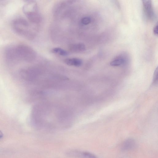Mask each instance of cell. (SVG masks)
Listing matches in <instances>:
<instances>
[{
    "label": "cell",
    "instance_id": "cell-1",
    "mask_svg": "<svg viewBox=\"0 0 158 158\" xmlns=\"http://www.w3.org/2000/svg\"><path fill=\"white\" fill-rule=\"evenodd\" d=\"M6 58L11 61L23 60L31 61L35 58L36 53L30 47L24 44L12 45L5 51Z\"/></svg>",
    "mask_w": 158,
    "mask_h": 158
},
{
    "label": "cell",
    "instance_id": "cell-2",
    "mask_svg": "<svg viewBox=\"0 0 158 158\" xmlns=\"http://www.w3.org/2000/svg\"><path fill=\"white\" fill-rule=\"evenodd\" d=\"M29 27L28 22L23 19H16L12 23V27L14 31L20 35L28 38H31L32 36Z\"/></svg>",
    "mask_w": 158,
    "mask_h": 158
},
{
    "label": "cell",
    "instance_id": "cell-3",
    "mask_svg": "<svg viewBox=\"0 0 158 158\" xmlns=\"http://www.w3.org/2000/svg\"><path fill=\"white\" fill-rule=\"evenodd\" d=\"M23 11L27 19L39 14L37 4L33 1H29L25 3L23 6Z\"/></svg>",
    "mask_w": 158,
    "mask_h": 158
},
{
    "label": "cell",
    "instance_id": "cell-4",
    "mask_svg": "<svg viewBox=\"0 0 158 158\" xmlns=\"http://www.w3.org/2000/svg\"><path fill=\"white\" fill-rule=\"evenodd\" d=\"M144 13L149 19H153L154 17V13L152 7V1L149 0L142 1Z\"/></svg>",
    "mask_w": 158,
    "mask_h": 158
},
{
    "label": "cell",
    "instance_id": "cell-5",
    "mask_svg": "<svg viewBox=\"0 0 158 158\" xmlns=\"http://www.w3.org/2000/svg\"><path fill=\"white\" fill-rule=\"evenodd\" d=\"M68 153L70 156L76 158H97L95 155L87 152L73 151Z\"/></svg>",
    "mask_w": 158,
    "mask_h": 158
},
{
    "label": "cell",
    "instance_id": "cell-6",
    "mask_svg": "<svg viewBox=\"0 0 158 158\" xmlns=\"http://www.w3.org/2000/svg\"><path fill=\"white\" fill-rule=\"evenodd\" d=\"M136 143L132 139H129L124 142L122 145L121 148L122 150L128 151L131 150L135 148Z\"/></svg>",
    "mask_w": 158,
    "mask_h": 158
},
{
    "label": "cell",
    "instance_id": "cell-7",
    "mask_svg": "<svg viewBox=\"0 0 158 158\" xmlns=\"http://www.w3.org/2000/svg\"><path fill=\"white\" fill-rule=\"evenodd\" d=\"M64 62L68 65L76 67L80 66L82 64V61L81 59L76 58L66 59L64 60Z\"/></svg>",
    "mask_w": 158,
    "mask_h": 158
},
{
    "label": "cell",
    "instance_id": "cell-8",
    "mask_svg": "<svg viewBox=\"0 0 158 158\" xmlns=\"http://www.w3.org/2000/svg\"><path fill=\"white\" fill-rule=\"evenodd\" d=\"M69 49L72 52H82L85 50V46L83 43H80L70 44Z\"/></svg>",
    "mask_w": 158,
    "mask_h": 158
},
{
    "label": "cell",
    "instance_id": "cell-9",
    "mask_svg": "<svg viewBox=\"0 0 158 158\" xmlns=\"http://www.w3.org/2000/svg\"><path fill=\"white\" fill-rule=\"evenodd\" d=\"M126 60L122 56H118L113 60L110 63V65L114 66H121L125 64Z\"/></svg>",
    "mask_w": 158,
    "mask_h": 158
},
{
    "label": "cell",
    "instance_id": "cell-10",
    "mask_svg": "<svg viewBox=\"0 0 158 158\" xmlns=\"http://www.w3.org/2000/svg\"><path fill=\"white\" fill-rule=\"evenodd\" d=\"M51 52L53 53L57 54L62 56H66L68 54L67 52L60 48H53L51 50Z\"/></svg>",
    "mask_w": 158,
    "mask_h": 158
},
{
    "label": "cell",
    "instance_id": "cell-11",
    "mask_svg": "<svg viewBox=\"0 0 158 158\" xmlns=\"http://www.w3.org/2000/svg\"><path fill=\"white\" fill-rule=\"evenodd\" d=\"M81 22L83 24L88 25L91 22V19L89 17H84L81 19Z\"/></svg>",
    "mask_w": 158,
    "mask_h": 158
},
{
    "label": "cell",
    "instance_id": "cell-12",
    "mask_svg": "<svg viewBox=\"0 0 158 158\" xmlns=\"http://www.w3.org/2000/svg\"><path fill=\"white\" fill-rule=\"evenodd\" d=\"M158 81V68L156 69L154 72L153 77V82L155 83H157Z\"/></svg>",
    "mask_w": 158,
    "mask_h": 158
},
{
    "label": "cell",
    "instance_id": "cell-13",
    "mask_svg": "<svg viewBox=\"0 0 158 158\" xmlns=\"http://www.w3.org/2000/svg\"><path fill=\"white\" fill-rule=\"evenodd\" d=\"M153 32L154 34L156 35H158V25L157 23L153 29Z\"/></svg>",
    "mask_w": 158,
    "mask_h": 158
},
{
    "label": "cell",
    "instance_id": "cell-14",
    "mask_svg": "<svg viewBox=\"0 0 158 158\" xmlns=\"http://www.w3.org/2000/svg\"><path fill=\"white\" fill-rule=\"evenodd\" d=\"M3 136L2 132L0 130V139L3 137Z\"/></svg>",
    "mask_w": 158,
    "mask_h": 158
}]
</instances>
